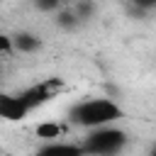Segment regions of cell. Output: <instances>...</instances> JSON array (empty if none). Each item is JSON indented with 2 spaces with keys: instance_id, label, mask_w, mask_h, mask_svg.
Returning a JSON list of instances; mask_svg holds the SVG:
<instances>
[{
  "instance_id": "obj_1",
  "label": "cell",
  "mask_w": 156,
  "mask_h": 156,
  "mask_svg": "<svg viewBox=\"0 0 156 156\" xmlns=\"http://www.w3.org/2000/svg\"><path fill=\"white\" fill-rule=\"evenodd\" d=\"M122 107L110 98H85L68 107V122L83 129L115 124L117 119H122Z\"/></svg>"
},
{
  "instance_id": "obj_2",
  "label": "cell",
  "mask_w": 156,
  "mask_h": 156,
  "mask_svg": "<svg viewBox=\"0 0 156 156\" xmlns=\"http://www.w3.org/2000/svg\"><path fill=\"white\" fill-rule=\"evenodd\" d=\"M129 141V134L115 124H105V127H95V129H88L85 139L80 141L83 144V151L85 154H93V156H110V154H119Z\"/></svg>"
},
{
  "instance_id": "obj_3",
  "label": "cell",
  "mask_w": 156,
  "mask_h": 156,
  "mask_svg": "<svg viewBox=\"0 0 156 156\" xmlns=\"http://www.w3.org/2000/svg\"><path fill=\"white\" fill-rule=\"evenodd\" d=\"M61 90H63V80H61V78H46V80H41V83H34V85L20 90V98H22V102L29 107V112H34L37 107H41V105H46L49 100H54Z\"/></svg>"
},
{
  "instance_id": "obj_4",
  "label": "cell",
  "mask_w": 156,
  "mask_h": 156,
  "mask_svg": "<svg viewBox=\"0 0 156 156\" xmlns=\"http://www.w3.org/2000/svg\"><path fill=\"white\" fill-rule=\"evenodd\" d=\"M27 115H29V107L22 102L20 93H15V95H2V98H0V117H2V119H7V122H20V119H24Z\"/></svg>"
},
{
  "instance_id": "obj_5",
  "label": "cell",
  "mask_w": 156,
  "mask_h": 156,
  "mask_svg": "<svg viewBox=\"0 0 156 156\" xmlns=\"http://www.w3.org/2000/svg\"><path fill=\"white\" fill-rule=\"evenodd\" d=\"M12 41H15L17 54H37V51H41V46H44L41 37L34 34V32H29V29L15 32V34H12Z\"/></svg>"
},
{
  "instance_id": "obj_6",
  "label": "cell",
  "mask_w": 156,
  "mask_h": 156,
  "mask_svg": "<svg viewBox=\"0 0 156 156\" xmlns=\"http://www.w3.org/2000/svg\"><path fill=\"white\" fill-rule=\"evenodd\" d=\"M54 22H56V27L58 29H63V32H73V29H78L83 22H80V17L76 15V10H73V5L68 2V5H63L56 15H54Z\"/></svg>"
},
{
  "instance_id": "obj_7",
  "label": "cell",
  "mask_w": 156,
  "mask_h": 156,
  "mask_svg": "<svg viewBox=\"0 0 156 156\" xmlns=\"http://www.w3.org/2000/svg\"><path fill=\"white\" fill-rule=\"evenodd\" d=\"M66 132H68V127H66L63 122H39V124H37V129H34V134H37L39 139H44V141L63 139V136H66Z\"/></svg>"
},
{
  "instance_id": "obj_8",
  "label": "cell",
  "mask_w": 156,
  "mask_h": 156,
  "mask_svg": "<svg viewBox=\"0 0 156 156\" xmlns=\"http://www.w3.org/2000/svg\"><path fill=\"white\" fill-rule=\"evenodd\" d=\"M39 154L61 156V154H85V151H83V144H66V141L56 139V141H46L44 146H39Z\"/></svg>"
},
{
  "instance_id": "obj_9",
  "label": "cell",
  "mask_w": 156,
  "mask_h": 156,
  "mask_svg": "<svg viewBox=\"0 0 156 156\" xmlns=\"http://www.w3.org/2000/svg\"><path fill=\"white\" fill-rule=\"evenodd\" d=\"M71 5H73V10H76V15L80 17V22L93 20V15L98 12V5H95L93 0H73Z\"/></svg>"
},
{
  "instance_id": "obj_10",
  "label": "cell",
  "mask_w": 156,
  "mask_h": 156,
  "mask_svg": "<svg viewBox=\"0 0 156 156\" xmlns=\"http://www.w3.org/2000/svg\"><path fill=\"white\" fill-rule=\"evenodd\" d=\"M127 5H129V12L136 17H144L156 10V0H127Z\"/></svg>"
},
{
  "instance_id": "obj_11",
  "label": "cell",
  "mask_w": 156,
  "mask_h": 156,
  "mask_svg": "<svg viewBox=\"0 0 156 156\" xmlns=\"http://www.w3.org/2000/svg\"><path fill=\"white\" fill-rule=\"evenodd\" d=\"M32 2L39 12H46V15H56L63 5H68V0H32Z\"/></svg>"
},
{
  "instance_id": "obj_12",
  "label": "cell",
  "mask_w": 156,
  "mask_h": 156,
  "mask_svg": "<svg viewBox=\"0 0 156 156\" xmlns=\"http://www.w3.org/2000/svg\"><path fill=\"white\" fill-rule=\"evenodd\" d=\"M12 54H17L15 41H12V37H10V34H2V37H0V56H2V61H10V58H12Z\"/></svg>"
},
{
  "instance_id": "obj_13",
  "label": "cell",
  "mask_w": 156,
  "mask_h": 156,
  "mask_svg": "<svg viewBox=\"0 0 156 156\" xmlns=\"http://www.w3.org/2000/svg\"><path fill=\"white\" fill-rule=\"evenodd\" d=\"M151 154H156V144H154V146H151Z\"/></svg>"
}]
</instances>
